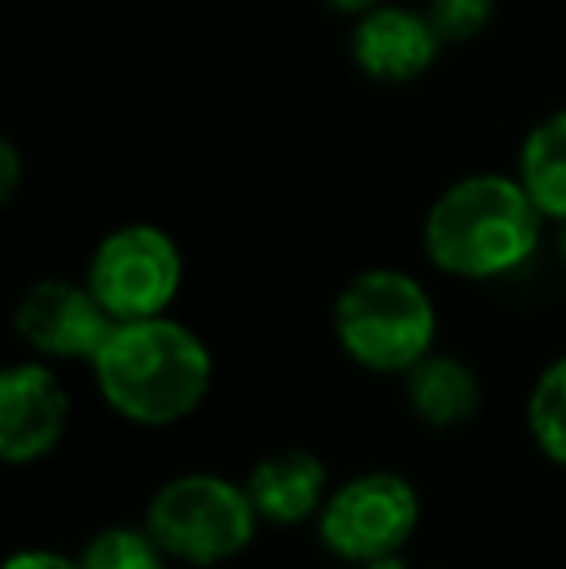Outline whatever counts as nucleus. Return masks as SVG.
Wrapping results in <instances>:
<instances>
[{
	"label": "nucleus",
	"instance_id": "1",
	"mask_svg": "<svg viewBox=\"0 0 566 569\" xmlns=\"http://www.w3.org/2000/svg\"><path fill=\"white\" fill-rule=\"evenodd\" d=\"M90 365L101 399L137 427L182 422L198 411L214 380L206 341L167 315L117 322Z\"/></svg>",
	"mask_w": 566,
	"mask_h": 569
},
{
	"label": "nucleus",
	"instance_id": "2",
	"mask_svg": "<svg viewBox=\"0 0 566 569\" xmlns=\"http://www.w3.org/2000/svg\"><path fill=\"white\" fill-rule=\"evenodd\" d=\"M544 221L516 174H466L430 202L424 252L446 276L500 279L536 256Z\"/></svg>",
	"mask_w": 566,
	"mask_h": 569
},
{
	"label": "nucleus",
	"instance_id": "3",
	"mask_svg": "<svg viewBox=\"0 0 566 569\" xmlns=\"http://www.w3.org/2000/svg\"><path fill=\"white\" fill-rule=\"evenodd\" d=\"M334 333L369 372L408 376L427 352H435L438 315L416 276L369 268L341 287L334 302Z\"/></svg>",
	"mask_w": 566,
	"mask_h": 569
},
{
	"label": "nucleus",
	"instance_id": "4",
	"mask_svg": "<svg viewBox=\"0 0 566 569\" xmlns=\"http://www.w3.org/2000/svg\"><path fill=\"white\" fill-rule=\"evenodd\" d=\"M260 511L249 488L218 472H182L167 480L148 503V531L171 558L190 566H218L252 542Z\"/></svg>",
	"mask_w": 566,
	"mask_h": 569
},
{
	"label": "nucleus",
	"instance_id": "5",
	"mask_svg": "<svg viewBox=\"0 0 566 569\" xmlns=\"http://www.w3.org/2000/svg\"><path fill=\"white\" fill-rule=\"evenodd\" d=\"M86 283L117 322L167 315L182 287V252L171 232L132 221L101 237L86 268Z\"/></svg>",
	"mask_w": 566,
	"mask_h": 569
},
{
	"label": "nucleus",
	"instance_id": "6",
	"mask_svg": "<svg viewBox=\"0 0 566 569\" xmlns=\"http://www.w3.org/2000/svg\"><path fill=\"white\" fill-rule=\"evenodd\" d=\"M419 527V496L400 472H361L326 496L318 511V539L346 562L400 555Z\"/></svg>",
	"mask_w": 566,
	"mask_h": 569
},
{
	"label": "nucleus",
	"instance_id": "7",
	"mask_svg": "<svg viewBox=\"0 0 566 569\" xmlns=\"http://www.w3.org/2000/svg\"><path fill=\"white\" fill-rule=\"evenodd\" d=\"M113 330L117 318L101 307L90 283L39 279L16 307V333L54 360H93Z\"/></svg>",
	"mask_w": 566,
	"mask_h": 569
},
{
	"label": "nucleus",
	"instance_id": "8",
	"mask_svg": "<svg viewBox=\"0 0 566 569\" xmlns=\"http://www.w3.org/2000/svg\"><path fill=\"white\" fill-rule=\"evenodd\" d=\"M70 422V396L62 380L39 360L0 372V457L31 465L62 442Z\"/></svg>",
	"mask_w": 566,
	"mask_h": 569
},
{
	"label": "nucleus",
	"instance_id": "9",
	"mask_svg": "<svg viewBox=\"0 0 566 569\" xmlns=\"http://www.w3.org/2000/svg\"><path fill=\"white\" fill-rule=\"evenodd\" d=\"M354 62L373 82H416L435 67L443 39L427 12H411L400 4H377L365 16H357L354 28Z\"/></svg>",
	"mask_w": 566,
	"mask_h": 569
},
{
	"label": "nucleus",
	"instance_id": "10",
	"mask_svg": "<svg viewBox=\"0 0 566 569\" xmlns=\"http://www.w3.org/2000/svg\"><path fill=\"white\" fill-rule=\"evenodd\" d=\"M249 496L260 519L280 527H295L318 516L326 503V465L307 450H284L252 465Z\"/></svg>",
	"mask_w": 566,
	"mask_h": 569
},
{
	"label": "nucleus",
	"instance_id": "11",
	"mask_svg": "<svg viewBox=\"0 0 566 569\" xmlns=\"http://www.w3.org/2000/svg\"><path fill=\"white\" fill-rule=\"evenodd\" d=\"M408 399L430 427H458V422L474 419L477 403H481V383H477L474 368L461 365L458 357L427 352L408 372Z\"/></svg>",
	"mask_w": 566,
	"mask_h": 569
},
{
	"label": "nucleus",
	"instance_id": "12",
	"mask_svg": "<svg viewBox=\"0 0 566 569\" xmlns=\"http://www.w3.org/2000/svg\"><path fill=\"white\" fill-rule=\"evenodd\" d=\"M516 179L547 221H566V109L532 124L520 143Z\"/></svg>",
	"mask_w": 566,
	"mask_h": 569
},
{
	"label": "nucleus",
	"instance_id": "13",
	"mask_svg": "<svg viewBox=\"0 0 566 569\" xmlns=\"http://www.w3.org/2000/svg\"><path fill=\"white\" fill-rule=\"evenodd\" d=\"M528 430L539 450L566 465V357L539 372L528 396Z\"/></svg>",
	"mask_w": 566,
	"mask_h": 569
},
{
	"label": "nucleus",
	"instance_id": "14",
	"mask_svg": "<svg viewBox=\"0 0 566 569\" xmlns=\"http://www.w3.org/2000/svg\"><path fill=\"white\" fill-rule=\"evenodd\" d=\"M167 550L151 539V531H132V527H109L93 535L90 547L82 550L86 569H167Z\"/></svg>",
	"mask_w": 566,
	"mask_h": 569
},
{
	"label": "nucleus",
	"instance_id": "15",
	"mask_svg": "<svg viewBox=\"0 0 566 569\" xmlns=\"http://www.w3.org/2000/svg\"><path fill=\"white\" fill-rule=\"evenodd\" d=\"M497 0H427V20L443 43H469L493 23Z\"/></svg>",
	"mask_w": 566,
	"mask_h": 569
},
{
	"label": "nucleus",
	"instance_id": "16",
	"mask_svg": "<svg viewBox=\"0 0 566 569\" xmlns=\"http://www.w3.org/2000/svg\"><path fill=\"white\" fill-rule=\"evenodd\" d=\"M4 569H86V566H82V558L70 562V558L51 555V550H20V555L8 558Z\"/></svg>",
	"mask_w": 566,
	"mask_h": 569
},
{
	"label": "nucleus",
	"instance_id": "17",
	"mask_svg": "<svg viewBox=\"0 0 566 569\" xmlns=\"http://www.w3.org/2000/svg\"><path fill=\"white\" fill-rule=\"evenodd\" d=\"M20 171H23L20 151L4 140V143H0V198H4V202L16 194V187H20Z\"/></svg>",
	"mask_w": 566,
	"mask_h": 569
},
{
	"label": "nucleus",
	"instance_id": "18",
	"mask_svg": "<svg viewBox=\"0 0 566 569\" xmlns=\"http://www.w3.org/2000/svg\"><path fill=\"white\" fill-rule=\"evenodd\" d=\"M326 4H330L334 12H341V16H365L369 8H377L380 0H326Z\"/></svg>",
	"mask_w": 566,
	"mask_h": 569
},
{
	"label": "nucleus",
	"instance_id": "19",
	"mask_svg": "<svg viewBox=\"0 0 566 569\" xmlns=\"http://www.w3.org/2000/svg\"><path fill=\"white\" fill-rule=\"evenodd\" d=\"M365 569H408L400 562V555H385V558H373V562H365Z\"/></svg>",
	"mask_w": 566,
	"mask_h": 569
},
{
	"label": "nucleus",
	"instance_id": "20",
	"mask_svg": "<svg viewBox=\"0 0 566 569\" xmlns=\"http://www.w3.org/2000/svg\"><path fill=\"white\" fill-rule=\"evenodd\" d=\"M559 256H563V263H566V221H559Z\"/></svg>",
	"mask_w": 566,
	"mask_h": 569
}]
</instances>
